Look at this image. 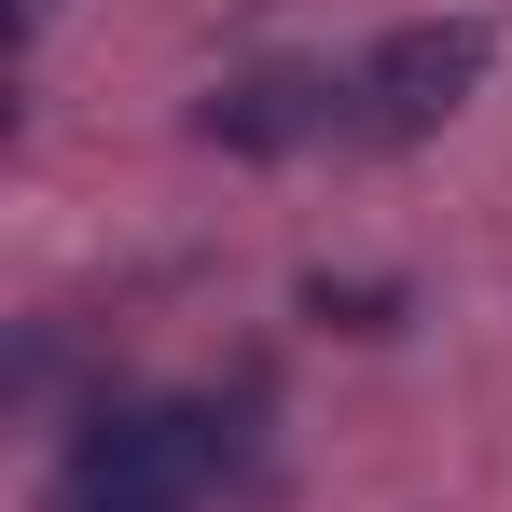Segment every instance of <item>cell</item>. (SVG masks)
Masks as SVG:
<instances>
[{
	"mask_svg": "<svg viewBox=\"0 0 512 512\" xmlns=\"http://www.w3.org/2000/svg\"><path fill=\"white\" fill-rule=\"evenodd\" d=\"M499 70V14H402V28H374L360 56H333V153H416L443 139L471 97Z\"/></svg>",
	"mask_w": 512,
	"mask_h": 512,
	"instance_id": "obj_1",
	"label": "cell"
},
{
	"mask_svg": "<svg viewBox=\"0 0 512 512\" xmlns=\"http://www.w3.org/2000/svg\"><path fill=\"white\" fill-rule=\"evenodd\" d=\"M222 485V402H97L56 443L42 512H194Z\"/></svg>",
	"mask_w": 512,
	"mask_h": 512,
	"instance_id": "obj_2",
	"label": "cell"
},
{
	"mask_svg": "<svg viewBox=\"0 0 512 512\" xmlns=\"http://www.w3.org/2000/svg\"><path fill=\"white\" fill-rule=\"evenodd\" d=\"M333 56H277V70H236V84L194 97V139L208 153H333Z\"/></svg>",
	"mask_w": 512,
	"mask_h": 512,
	"instance_id": "obj_3",
	"label": "cell"
},
{
	"mask_svg": "<svg viewBox=\"0 0 512 512\" xmlns=\"http://www.w3.org/2000/svg\"><path fill=\"white\" fill-rule=\"evenodd\" d=\"M56 42V0H14V56H42Z\"/></svg>",
	"mask_w": 512,
	"mask_h": 512,
	"instance_id": "obj_4",
	"label": "cell"
}]
</instances>
